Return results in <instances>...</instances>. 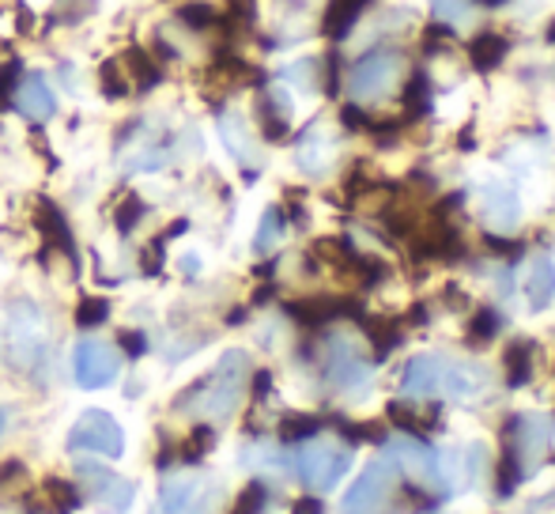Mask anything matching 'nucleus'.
Masks as SVG:
<instances>
[{
	"label": "nucleus",
	"instance_id": "nucleus-1",
	"mask_svg": "<svg viewBox=\"0 0 555 514\" xmlns=\"http://www.w3.org/2000/svg\"><path fill=\"white\" fill-rule=\"evenodd\" d=\"M491 386V371L473 360H453V356H412L404 363L401 389L409 397H453V401H473L483 397Z\"/></svg>",
	"mask_w": 555,
	"mask_h": 514
},
{
	"label": "nucleus",
	"instance_id": "nucleus-2",
	"mask_svg": "<svg viewBox=\"0 0 555 514\" xmlns=\"http://www.w3.org/2000/svg\"><path fill=\"white\" fill-rule=\"evenodd\" d=\"M50 322H46V310L30 299H15L8 307L4 333H0V356L12 371L30 378H46L50 371Z\"/></svg>",
	"mask_w": 555,
	"mask_h": 514
},
{
	"label": "nucleus",
	"instance_id": "nucleus-3",
	"mask_svg": "<svg viewBox=\"0 0 555 514\" xmlns=\"http://www.w3.org/2000/svg\"><path fill=\"white\" fill-rule=\"evenodd\" d=\"M246 378H249V356L242 348H231L190 394L178 397V412H190V416L201 420H231L238 412L242 397H246Z\"/></svg>",
	"mask_w": 555,
	"mask_h": 514
},
{
	"label": "nucleus",
	"instance_id": "nucleus-4",
	"mask_svg": "<svg viewBox=\"0 0 555 514\" xmlns=\"http://www.w3.org/2000/svg\"><path fill=\"white\" fill-rule=\"evenodd\" d=\"M220 480L205 470H175L163 477L159 514H212L220 507Z\"/></svg>",
	"mask_w": 555,
	"mask_h": 514
},
{
	"label": "nucleus",
	"instance_id": "nucleus-5",
	"mask_svg": "<svg viewBox=\"0 0 555 514\" xmlns=\"http://www.w3.org/2000/svg\"><path fill=\"white\" fill-rule=\"evenodd\" d=\"M404 68V53L393 50V46H382V50H371L351 65L348 73V91L351 99L366 103V99H382L397 88Z\"/></svg>",
	"mask_w": 555,
	"mask_h": 514
},
{
	"label": "nucleus",
	"instance_id": "nucleus-6",
	"mask_svg": "<svg viewBox=\"0 0 555 514\" xmlns=\"http://www.w3.org/2000/svg\"><path fill=\"white\" fill-rule=\"evenodd\" d=\"M548 442H552V416H544V412H521V416L506 420L503 454H511L518 462L521 477L544 462Z\"/></svg>",
	"mask_w": 555,
	"mask_h": 514
},
{
	"label": "nucleus",
	"instance_id": "nucleus-7",
	"mask_svg": "<svg viewBox=\"0 0 555 514\" xmlns=\"http://www.w3.org/2000/svg\"><path fill=\"white\" fill-rule=\"evenodd\" d=\"M295 470H299L302 485L314 488V492H330L336 480L351 470V454L348 447L333 439H307L295 454Z\"/></svg>",
	"mask_w": 555,
	"mask_h": 514
},
{
	"label": "nucleus",
	"instance_id": "nucleus-8",
	"mask_svg": "<svg viewBox=\"0 0 555 514\" xmlns=\"http://www.w3.org/2000/svg\"><path fill=\"white\" fill-rule=\"evenodd\" d=\"M68 450L73 454H95V458H121L125 454V432L106 409H88L68 432Z\"/></svg>",
	"mask_w": 555,
	"mask_h": 514
},
{
	"label": "nucleus",
	"instance_id": "nucleus-9",
	"mask_svg": "<svg viewBox=\"0 0 555 514\" xmlns=\"http://www.w3.org/2000/svg\"><path fill=\"white\" fill-rule=\"evenodd\" d=\"M76 480H80L83 496H88L103 514H129L132 503H137V485L99 462L76 465Z\"/></svg>",
	"mask_w": 555,
	"mask_h": 514
},
{
	"label": "nucleus",
	"instance_id": "nucleus-10",
	"mask_svg": "<svg viewBox=\"0 0 555 514\" xmlns=\"http://www.w3.org/2000/svg\"><path fill=\"white\" fill-rule=\"evenodd\" d=\"M397 488V473L389 458H374L363 473L356 477V485L348 488L340 503V514H382V507L389 503Z\"/></svg>",
	"mask_w": 555,
	"mask_h": 514
},
{
	"label": "nucleus",
	"instance_id": "nucleus-11",
	"mask_svg": "<svg viewBox=\"0 0 555 514\" xmlns=\"http://www.w3.org/2000/svg\"><path fill=\"white\" fill-rule=\"evenodd\" d=\"M117 371H121V356H117V348L111 345V340L83 337L80 345L73 348V375L83 389L111 386L117 378Z\"/></svg>",
	"mask_w": 555,
	"mask_h": 514
},
{
	"label": "nucleus",
	"instance_id": "nucleus-12",
	"mask_svg": "<svg viewBox=\"0 0 555 514\" xmlns=\"http://www.w3.org/2000/svg\"><path fill=\"white\" fill-rule=\"evenodd\" d=\"M322 371H325V378H330V386H336V389L363 386L366 378H371V363H366V356L359 352L348 337H330V340H325Z\"/></svg>",
	"mask_w": 555,
	"mask_h": 514
},
{
	"label": "nucleus",
	"instance_id": "nucleus-13",
	"mask_svg": "<svg viewBox=\"0 0 555 514\" xmlns=\"http://www.w3.org/2000/svg\"><path fill=\"white\" fill-rule=\"evenodd\" d=\"M389 462L401 465L412 480L420 485H442V470H439V454L427 447L424 439H412V435H401V439L389 442Z\"/></svg>",
	"mask_w": 555,
	"mask_h": 514
},
{
	"label": "nucleus",
	"instance_id": "nucleus-14",
	"mask_svg": "<svg viewBox=\"0 0 555 514\" xmlns=\"http://www.w3.org/2000/svg\"><path fill=\"white\" fill-rule=\"evenodd\" d=\"M12 106L27 121L42 126V121H50L53 114H57V95H53L50 80L35 73V76H23L20 80V88H15V95H12Z\"/></svg>",
	"mask_w": 555,
	"mask_h": 514
},
{
	"label": "nucleus",
	"instance_id": "nucleus-15",
	"mask_svg": "<svg viewBox=\"0 0 555 514\" xmlns=\"http://www.w3.org/2000/svg\"><path fill=\"white\" fill-rule=\"evenodd\" d=\"M220 137H223L227 152H231L242 167H257V163H261V147H257V137H254V129H249L246 114L223 111L220 114Z\"/></svg>",
	"mask_w": 555,
	"mask_h": 514
},
{
	"label": "nucleus",
	"instance_id": "nucleus-16",
	"mask_svg": "<svg viewBox=\"0 0 555 514\" xmlns=\"http://www.w3.org/2000/svg\"><path fill=\"white\" fill-rule=\"evenodd\" d=\"M336 159V137L330 129L314 126L307 132V137L299 140V147H295V163H299V170H307V175H325V170L333 167Z\"/></svg>",
	"mask_w": 555,
	"mask_h": 514
},
{
	"label": "nucleus",
	"instance_id": "nucleus-17",
	"mask_svg": "<svg viewBox=\"0 0 555 514\" xmlns=\"http://www.w3.org/2000/svg\"><path fill=\"white\" fill-rule=\"evenodd\" d=\"M480 216L491 223V228L511 231L514 223H518V216H521L518 197H514L511 190H503V185H488V190L480 193Z\"/></svg>",
	"mask_w": 555,
	"mask_h": 514
},
{
	"label": "nucleus",
	"instance_id": "nucleus-18",
	"mask_svg": "<svg viewBox=\"0 0 555 514\" xmlns=\"http://www.w3.org/2000/svg\"><path fill=\"white\" fill-rule=\"evenodd\" d=\"M526 295H529V307L544 310L555 295V265L548 254H537L529 261V277H526Z\"/></svg>",
	"mask_w": 555,
	"mask_h": 514
},
{
	"label": "nucleus",
	"instance_id": "nucleus-19",
	"mask_svg": "<svg viewBox=\"0 0 555 514\" xmlns=\"http://www.w3.org/2000/svg\"><path fill=\"white\" fill-rule=\"evenodd\" d=\"M506 53H511V42H506L499 30H483V35H476L473 46H468L473 68H480V73H491V68H499Z\"/></svg>",
	"mask_w": 555,
	"mask_h": 514
},
{
	"label": "nucleus",
	"instance_id": "nucleus-20",
	"mask_svg": "<svg viewBox=\"0 0 555 514\" xmlns=\"http://www.w3.org/2000/svg\"><path fill=\"white\" fill-rule=\"evenodd\" d=\"M533 340H514L511 348H506V386H514V389H521L533 378Z\"/></svg>",
	"mask_w": 555,
	"mask_h": 514
},
{
	"label": "nucleus",
	"instance_id": "nucleus-21",
	"mask_svg": "<svg viewBox=\"0 0 555 514\" xmlns=\"http://www.w3.org/2000/svg\"><path fill=\"white\" fill-rule=\"evenodd\" d=\"M363 8H366V0H330V8H325V35L348 38Z\"/></svg>",
	"mask_w": 555,
	"mask_h": 514
},
{
	"label": "nucleus",
	"instance_id": "nucleus-22",
	"mask_svg": "<svg viewBox=\"0 0 555 514\" xmlns=\"http://www.w3.org/2000/svg\"><path fill=\"white\" fill-rule=\"evenodd\" d=\"M284 239V216H280V208H269V213L261 216V228H257V239H254V250L257 254H269L272 246Z\"/></svg>",
	"mask_w": 555,
	"mask_h": 514
},
{
	"label": "nucleus",
	"instance_id": "nucleus-23",
	"mask_svg": "<svg viewBox=\"0 0 555 514\" xmlns=\"http://www.w3.org/2000/svg\"><path fill=\"white\" fill-rule=\"evenodd\" d=\"M125 73L129 76H137V83H140V91H147V88H155L159 83V68H155V61H147L140 50H132L129 57H125Z\"/></svg>",
	"mask_w": 555,
	"mask_h": 514
},
{
	"label": "nucleus",
	"instance_id": "nucleus-24",
	"mask_svg": "<svg viewBox=\"0 0 555 514\" xmlns=\"http://www.w3.org/2000/svg\"><path fill=\"white\" fill-rule=\"evenodd\" d=\"M99 88H103L106 99L129 95V76H125V68L117 65V61H106V65L99 68Z\"/></svg>",
	"mask_w": 555,
	"mask_h": 514
},
{
	"label": "nucleus",
	"instance_id": "nucleus-25",
	"mask_svg": "<svg viewBox=\"0 0 555 514\" xmlns=\"http://www.w3.org/2000/svg\"><path fill=\"white\" fill-rule=\"evenodd\" d=\"M366 333H371V340H374V352L378 356H386L389 348H397V340H401V330H397L393 322H386V318H374V322H366Z\"/></svg>",
	"mask_w": 555,
	"mask_h": 514
},
{
	"label": "nucleus",
	"instance_id": "nucleus-26",
	"mask_svg": "<svg viewBox=\"0 0 555 514\" xmlns=\"http://www.w3.org/2000/svg\"><path fill=\"white\" fill-rule=\"evenodd\" d=\"M499 325H503V318H499L495 310H476V314H473V325H468V340L483 345V340L495 337Z\"/></svg>",
	"mask_w": 555,
	"mask_h": 514
},
{
	"label": "nucleus",
	"instance_id": "nucleus-27",
	"mask_svg": "<svg viewBox=\"0 0 555 514\" xmlns=\"http://www.w3.org/2000/svg\"><path fill=\"white\" fill-rule=\"evenodd\" d=\"M427 103H431V99H427V80H424V73H416L409 80V88H404V106H409L412 118H420V114L427 111Z\"/></svg>",
	"mask_w": 555,
	"mask_h": 514
},
{
	"label": "nucleus",
	"instance_id": "nucleus-28",
	"mask_svg": "<svg viewBox=\"0 0 555 514\" xmlns=\"http://www.w3.org/2000/svg\"><path fill=\"white\" fill-rule=\"evenodd\" d=\"M318 427H322V420H314V416H292V420H284V439L307 442L318 435Z\"/></svg>",
	"mask_w": 555,
	"mask_h": 514
},
{
	"label": "nucleus",
	"instance_id": "nucleus-29",
	"mask_svg": "<svg viewBox=\"0 0 555 514\" xmlns=\"http://www.w3.org/2000/svg\"><path fill=\"white\" fill-rule=\"evenodd\" d=\"M106 318H111V303H106V299H83L80 310H76V322H80L83 330L106 322Z\"/></svg>",
	"mask_w": 555,
	"mask_h": 514
},
{
	"label": "nucleus",
	"instance_id": "nucleus-30",
	"mask_svg": "<svg viewBox=\"0 0 555 514\" xmlns=\"http://www.w3.org/2000/svg\"><path fill=\"white\" fill-rule=\"evenodd\" d=\"M318 73H322V61H299V65H292L287 68V80L292 83H299V88H307V91H314L318 83Z\"/></svg>",
	"mask_w": 555,
	"mask_h": 514
},
{
	"label": "nucleus",
	"instance_id": "nucleus-31",
	"mask_svg": "<svg viewBox=\"0 0 555 514\" xmlns=\"http://www.w3.org/2000/svg\"><path fill=\"white\" fill-rule=\"evenodd\" d=\"M261 511H264V488L254 480V485L238 496V503H234L231 514H261Z\"/></svg>",
	"mask_w": 555,
	"mask_h": 514
},
{
	"label": "nucleus",
	"instance_id": "nucleus-32",
	"mask_svg": "<svg viewBox=\"0 0 555 514\" xmlns=\"http://www.w3.org/2000/svg\"><path fill=\"white\" fill-rule=\"evenodd\" d=\"M431 8L442 23H461L468 15V0H431Z\"/></svg>",
	"mask_w": 555,
	"mask_h": 514
},
{
	"label": "nucleus",
	"instance_id": "nucleus-33",
	"mask_svg": "<svg viewBox=\"0 0 555 514\" xmlns=\"http://www.w3.org/2000/svg\"><path fill=\"white\" fill-rule=\"evenodd\" d=\"M389 416H393L401 427H412V432H420V427H431L427 420H420V412H412L409 404H389Z\"/></svg>",
	"mask_w": 555,
	"mask_h": 514
},
{
	"label": "nucleus",
	"instance_id": "nucleus-34",
	"mask_svg": "<svg viewBox=\"0 0 555 514\" xmlns=\"http://www.w3.org/2000/svg\"><path fill=\"white\" fill-rule=\"evenodd\" d=\"M182 20H185V23H193V27H205V23H212V20H216V12H212V8L190 4V8H182Z\"/></svg>",
	"mask_w": 555,
	"mask_h": 514
},
{
	"label": "nucleus",
	"instance_id": "nucleus-35",
	"mask_svg": "<svg viewBox=\"0 0 555 514\" xmlns=\"http://www.w3.org/2000/svg\"><path fill=\"white\" fill-rule=\"evenodd\" d=\"M299 514H318V503H310V500L299 503Z\"/></svg>",
	"mask_w": 555,
	"mask_h": 514
},
{
	"label": "nucleus",
	"instance_id": "nucleus-36",
	"mask_svg": "<svg viewBox=\"0 0 555 514\" xmlns=\"http://www.w3.org/2000/svg\"><path fill=\"white\" fill-rule=\"evenodd\" d=\"M8 427V416H4V409H0V432H4Z\"/></svg>",
	"mask_w": 555,
	"mask_h": 514
},
{
	"label": "nucleus",
	"instance_id": "nucleus-37",
	"mask_svg": "<svg viewBox=\"0 0 555 514\" xmlns=\"http://www.w3.org/2000/svg\"><path fill=\"white\" fill-rule=\"evenodd\" d=\"M548 42H555V20H552V27H548Z\"/></svg>",
	"mask_w": 555,
	"mask_h": 514
},
{
	"label": "nucleus",
	"instance_id": "nucleus-38",
	"mask_svg": "<svg viewBox=\"0 0 555 514\" xmlns=\"http://www.w3.org/2000/svg\"><path fill=\"white\" fill-rule=\"evenodd\" d=\"M480 4H499V0H480Z\"/></svg>",
	"mask_w": 555,
	"mask_h": 514
}]
</instances>
